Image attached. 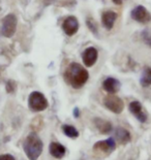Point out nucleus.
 <instances>
[{
    "label": "nucleus",
    "instance_id": "obj_23",
    "mask_svg": "<svg viewBox=\"0 0 151 160\" xmlns=\"http://www.w3.org/2000/svg\"><path fill=\"white\" fill-rule=\"evenodd\" d=\"M112 1L114 2L115 4H118V5H120V4H122L123 0H112Z\"/></svg>",
    "mask_w": 151,
    "mask_h": 160
},
{
    "label": "nucleus",
    "instance_id": "obj_10",
    "mask_svg": "<svg viewBox=\"0 0 151 160\" xmlns=\"http://www.w3.org/2000/svg\"><path fill=\"white\" fill-rule=\"evenodd\" d=\"M97 57H98L97 50L93 47L87 48L83 52V54H82V59H83L85 66H87V67L93 66L95 62H96Z\"/></svg>",
    "mask_w": 151,
    "mask_h": 160
},
{
    "label": "nucleus",
    "instance_id": "obj_18",
    "mask_svg": "<svg viewBox=\"0 0 151 160\" xmlns=\"http://www.w3.org/2000/svg\"><path fill=\"white\" fill-rule=\"evenodd\" d=\"M141 38L144 42L146 46L151 48V30L150 29H144L141 32Z\"/></svg>",
    "mask_w": 151,
    "mask_h": 160
},
{
    "label": "nucleus",
    "instance_id": "obj_3",
    "mask_svg": "<svg viewBox=\"0 0 151 160\" xmlns=\"http://www.w3.org/2000/svg\"><path fill=\"white\" fill-rule=\"evenodd\" d=\"M28 107L30 111L34 112V113H39V112L46 110L49 107V102L43 93L39 91H33L28 97Z\"/></svg>",
    "mask_w": 151,
    "mask_h": 160
},
{
    "label": "nucleus",
    "instance_id": "obj_13",
    "mask_svg": "<svg viewBox=\"0 0 151 160\" xmlns=\"http://www.w3.org/2000/svg\"><path fill=\"white\" fill-rule=\"evenodd\" d=\"M93 124L102 134H108L113 130V125L110 121L102 118H94Z\"/></svg>",
    "mask_w": 151,
    "mask_h": 160
},
{
    "label": "nucleus",
    "instance_id": "obj_8",
    "mask_svg": "<svg viewBox=\"0 0 151 160\" xmlns=\"http://www.w3.org/2000/svg\"><path fill=\"white\" fill-rule=\"evenodd\" d=\"M128 108H129V112L132 113L135 117L137 118V120L141 123H145L147 121V118L148 116L143 111V105L140 101H132L128 105Z\"/></svg>",
    "mask_w": 151,
    "mask_h": 160
},
{
    "label": "nucleus",
    "instance_id": "obj_12",
    "mask_svg": "<svg viewBox=\"0 0 151 160\" xmlns=\"http://www.w3.org/2000/svg\"><path fill=\"white\" fill-rule=\"evenodd\" d=\"M118 15L113 11H107L105 12H102V26L105 27L107 30H111L114 26V24L117 20Z\"/></svg>",
    "mask_w": 151,
    "mask_h": 160
},
{
    "label": "nucleus",
    "instance_id": "obj_2",
    "mask_svg": "<svg viewBox=\"0 0 151 160\" xmlns=\"http://www.w3.org/2000/svg\"><path fill=\"white\" fill-rule=\"evenodd\" d=\"M44 144L35 132H31L23 142V150L29 160H37L43 153Z\"/></svg>",
    "mask_w": 151,
    "mask_h": 160
},
{
    "label": "nucleus",
    "instance_id": "obj_4",
    "mask_svg": "<svg viewBox=\"0 0 151 160\" xmlns=\"http://www.w3.org/2000/svg\"><path fill=\"white\" fill-rule=\"evenodd\" d=\"M104 105L114 114H121L124 110L123 100L114 94H110L104 98Z\"/></svg>",
    "mask_w": 151,
    "mask_h": 160
},
{
    "label": "nucleus",
    "instance_id": "obj_6",
    "mask_svg": "<svg viewBox=\"0 0 151 160\" xmlns=\"http://www.w3.org/2000/svg\"><path fill=\"white\" fill-rule=\"evenodd\" d=\"M130 17L135 20L136 22L141 24H148L151 22V15L150 12L147 11L146 8L143 5H138L133 9L130 12Z\"/></svg>",
    "mask_w": 151,
    "mask_h": 160
},
{
    "label": "nucleus",
    "instance_id": "obj_16",
    "mask_svg": "<svg viewBox=\"0 0 151 160\" xmlns=\"http://www.w3.org/2000/svg\"><path fill=\"white\" fill-rule=\"evenodd\" d=\"M140 84H141V86L144 88L151 86V67L149 66L144 67L142 76H141V79H140Z\"/></svg>",
    "mask_w": 151,
    "mask_h": 160
},
{
    "label": "nucleus",
    "instance_id": "obj_14",
    "mask_svg": "<svg viewBox=\"0 0 151 160\" xmlns=\"http://www.w3.org/2000/svg\"><path fill=\"white\" fill-rule=\"evenodd\" d=\"M115 138L119 144L125 145L132 141V134L128 129L123 127H117L115 129Z\"/></svg>",
    "mask_w": 151,
    "mask_h": 160
},
{
    "label": "nucleus",
    "instance_id": "obj_20",
    "mask_svg": "<svg viewBox=\"0 0 151 160\" xmlns=\"http://www.w3.org/2000/svg\"><path fill=\"white\" fill-rule=\"evenodd\" d=\"M17 89V84H16V82L15 81H13V80H9L6 82V84H5V90L8 93H13V92L16 91Z\"/></svg>",
    "mask_w": 151,
    "mask_h": 160
},
{
    "label": "nucleus",
    "instance_id": "obj_9",
    "mask_svg": "<svg viewBox=\"0 0 151 160\" xmlns=\"http://www.w3.org/2000/svg\"><path fill=\"white\" fill-rule=\"evenodd\" d=\"M62 29L64 33L68 36H73L79 30V22L78 19L74 16L67 17L62 23Z\"/></svg>",
    "mask_w": 151,
    "mask_h": 160
},
{
    "label": "nucleus",
    "instance_id": "obj_5",
    "mask_svg": "<svg viewBox=\"0 0 151 160\" xmlns=\"http://www.w3.org/2000/svg\"><path fill=\"white\" fill-rule=\"evenodd\" d=\"M17 17L13 13H9V15L5 16L2 20V28L1 32L3 36L5 37H12L16 32L17 29Z\"/></svg>",
    "mask_w": 151,
    "mask_h": 160
},
{
    "label": "nucleus",
    "instance_id": "obj_17",
    "mask_svg": "<svg viewBox=\"0 0 151 160\" xmlns=\"http://www.w3.org/2000/svg\"><path fill=\"white\" fill-rule=\"evenodd\" d=\"M61 129H62L63 133L66 135V137L70 138H77L79 137V131L78 129L74 127V126L71 125H67V124H63L62 127H61Z\"/></svg>",
    "mask_w": 151,
    "mask_h": 160
},
{
    "label": "nucleus",
    "instance_id": "obj_7",
    "mask_svg": "<svg viewBox=\"0 0 151 160\" xmlns=\"http://www.w3.org/2000/svg\"><path fill=\"white\" fill-rule=\"evenodd\" d=\"M116 149V142L114 138H110L105 141H99L95 142L93 146V150L95 152L102 153L104 155H110Z\"/></svg>",
    "mask_w": 151,
    "mask_h": 160
},
{
    "label": "nucleus",
    "instance_id": "obj_15",
    "mask_svg": "<svg viewBox=\"0 0 151 160\" xmlns=\"http://www.w3.org/2000/svg\"><path fill=\"white\" fill-rule=\"evenodd\" d=\"M49 151H50V154L52 155L54 158L61 159L62 157H64L65 153H66V149H65L63 145L59 144V142H53L50 144Z\"/></svg>",
    "mask_w": 151,
    "mask_h": 160
},
{
    "label": "nucleus",
    "instance_id": "obj_22",
    "mask_svg": "<svg viewBox=\"0 0 151 160\" xmlns=\"http://www.w3.org/2000/svg\"><path fill=\"white\" fill-rule=\"evenodd\" d=\"M73 115H74L75 118H79V117H80V110H79V108H74Z\"/></svg>",
    "mask_w": 151,
    "mask_h": 160
},
{
    "label": "nucleus",
    "instance_id": "obj_21",
    "mask_svg": "<svg viewBox=\"0 0 151 160\" xmlns=\"http://www.w3.org/2000/svg\"><path fill=\"white\" fill-rule=\"evenodd\" d=\"M0 160H16L12 154H2L0 155Z\"/></svg>",
    "mask_w": 151,
    "mask_h": 160
},
{
    "label": "nucleus",
    "instance_id": "obj_19",
    "mask_svg": "<svg viewBox=\"0 0 151 160\" xmlns=\"http://www.w3.org/2000/svg\"><path fill=\"white\" fill-rule=\"evenodd\" d=\"M86 24H87V27L89 28V30L93 33L94 35H97L98 34V28H97V25L96 23L94 22V20L92 18H87L86 20Z\"/></svg>",
    "mask_w": 151,
    "mask_h": 160
},
{
    "label": "nucleus",
    "instance_id": "obj_1",
    "mask_svg": "<svg viewBox=\"0 0 151 160\" xmlns=\"http://www.w3.org/2000/svg\"><path fill=\"white\" fill-rule=\"evenodd\" d=\"M88 79V71L81 64L77 62H71L64 71L65 82L70 86L73 87L74 89H80V88H82L87 83Z\"/></svg>",
    "mask_w": 151,
    "mask_h": 160
},
{
    "label": "nucleus",
    "instance_id": "obj_11",
    "mask_svg": "<svg viewBox=\"0 0 151 160\" xmlns=\"http://www.w3.org/2000/svg\"><path fill=\"white\" fill-rule=\"evenodd\" d=\"M120 82L115 79V78H107L104 82H102V88L106 92L110 94H115L120 90Z\"/></svg>",
    "mask_w": 151,
    "mask_h": 160
}]
</instances>
